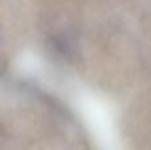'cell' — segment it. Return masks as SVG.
<instances>
[]
</instances>
